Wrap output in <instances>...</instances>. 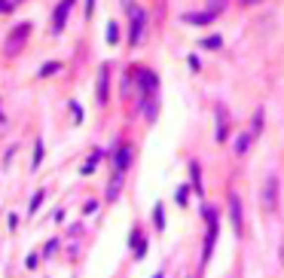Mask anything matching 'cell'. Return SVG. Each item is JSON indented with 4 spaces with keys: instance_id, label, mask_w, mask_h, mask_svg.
<instances>
[{
    "instance_id": "cell-1",
    "label": "cell",
    "mask_w": 284,
    "mask_h": 278,
    "mask_svg": "<svg viewBox=\"0 0 284 278\" xmlns=\"http://www.w3.org/2000/svg\"><path fill=\"white\" fill-rule=\"evenodd\" d=\"M202 211H205V220H208V227H211V230H208V235H205V251H202V266H205L208 260H211V254H214L217 232H220V220H217V211H214L211 205H205Z\"/></svg>"
},
{
    "instance_id": "cell-2",
    "label": "cell",
    "mask_w": 284,
    "mask_h": 278,
    "mask_svg": "<svg viewBox=\"0 0 284 278\" xmlns=\"http://www.w3.org/2000/svg\"><path fill=\"white\" fill-rule=\"evenodd\" d=\"M129 15H132V34H129V43H132V46H138V43H141V37H144V22H147V12L141 9V6H138V9L132 6V9H129Z\"/></svg>"
},
{
    "instance_id": "cell-3",
    "label": "cell",
    "mask_w": 284,
    "mask_h": 278,
    "mask_svg": "<svg viewBox=\"0 0 284 278\" xmlns=\"http://www.w3.org/2000/svg\"><path fill=\"white\" fill-rule=\"evenodd\" d=\"M275 202H278V178L269 175V178H266V186H263V205H266V211H272Z\"/></svg>"
},
{
    "instance_id": "cell-4",
    "label": "cell",
    "mask_w": 284,
    "mask_h": 278,
    "mask_svg": "<svg viewBox=\"0 0 284 278\" xmlns=\"http://www.w3.org/2000/svg\"><path fill=\"white\" fill-rule=\"evenodd\" d=\"M70 6H74V0H61V3L55 6V19H52V34H61L64 31V22L70 15Z\"/></svg>"
},
{
    "instance_id": "cell-5",
    "label": "cell",
    "mask_w": 284,
    "mask_h": 278,
    "mask_svg": "<svg viewBox=\"0 0 284 278\" xmlns=\"http://www.w3.org/2000/svg\"><path fill=\"white\" fill-rule=\"evenodd\" d=\"M138 86L144 89V95H156V89H159V80H156V74H153V71H147V67H141V71H138Z\"/></svg>"
},
{
    "instance_id": "cell-6",
    "label": "cell",
    "mask_w": 284,
    "mask_h": 278,
    "mask_svg": "<svg viewBox=\"0 0 284 278\" xmlns=\"http://www.w3.org/2000/svg\"><path fill=\"white\" fill-rule=\"evenodd\" d=\"M214 113H217V141H226V138H229V113H226V107H223V104H217V107H214Z\"/></svg>"
},
{
    "instance_id": "cell-7",
    "label": "cell",
    "mask_w": 284,
    "mask_h": 278,
    "mask_svg": "<svg viewBox=\"0 0 284 278\" xmlns=\"http://www.w3.org/2000/svg\"><path fill=\"white\" fill-rule=\"evenodd\" d=\"M107 86H110V64H101V71H98V104H107Z\"/></svg>"
},
{
    "instance_id": "cell-8",
    "label": "cell",
    "mask_w": 284,
    "mask_h": 278,
    "mask_svg": "<svg viewBox=\"0 0 284 278\" xmlns=\"http://www.w3.org/2000/svg\"><path fill=\"white\" fill-rule=\"evenodd\" d=\"M229 217H233V227H236V232H241V227H244V217H241V199H238V196H233V199H229Z\"/></svg>"
},
{
    "instance_id": "cell-9",
    "label": "cell",
    "mask_w": 284,
    "mask_h": 278,
    "mask_svg": "<svg viewBox=\"0 0 284 278\" xmlns=\"http://www.w3.org/2000/svg\"><path fill=\"white\" fill-rule=\"evenodd\" d=\"M181 22H187V25H211L214 22V12H184L181 15Z\"/></svg>"
},
{
    "instance_id": "cell-10",
    "label": "cell",
    "mask_w": 284,
    "mask_h": 278,
    "mask_svg": "<svg viewBox=\"0 0 284 278\" xmlns=\"http://www.w3.org/2000/svg\"><path fill=\"white\" fill-rule=\"evenodd\" d=\"M28 31H31V25H19V34H12V37L6 40V55H9V52H12V46L19 49V46L25 43V37H28Z\"/></svg>"
},
{
    "instance_id": "cell-11",
    "label": "cell",
    "mask_w": 284,
    "mask_h": 278,
    "mask_svg": "<svg viewBox=\"0 0 284 278\" xmlns=\"http://www.w3.org/2000/svg\"><path fill=\"white\" fill-rule=\"evenodd\" d=\"M132 254H135L138 260H141V257H144V254H147V238H144V235H141L138 230L132 232Z\"/></svg>"
},
{
    "instance_id": "cell-12",
    "label": "cell",
    "mask_w": 284,
    "mask_h": 278,
    "mask_svg": "<svg viewBox=\"0 0 284 278\" xmlns=\"http://www.w3.org/2000/svg\"><path fill=\"white\" fill-rule=\"evenodd\" d=\"M189 175H192V189L202 196L205 193V184H202V165L199 162H189Z\"/></svg>"
},
{
    "instance_id": "cell-13",
    "label": "cell",
    "mask_w": 284,
    "mask_h": 278,
    "mask_svg": "<svg viewBox=\"0 0 284 278\" xmlns=\"http://www.w3.org/2000/svg\"><path fill=\"white\" fill-rule=\"evenodd\" d=\"M129 165H132V147H122V150L116 153V168H119V171H126Z\"/></svg>"
},
{
    "instance_id": "cell-14",
    "label": "cell",
    "mask_w": 284,
    "mask_h": 278,
    "mask_svg": "<svg viewBox=\"0 0 284 278\" xmlns=\"http://www.w3.org/2000/svg\"><path fill=\"white\" fill-rule=\"evenodd\" d=\"M119 186H122V171L116 168V175H113V181H110V186H107V199H116V196H119Z\"/></svg>"
},
{
    "instance_id": "cell-15",
    "label": "cell",
    "mask_w": 284,
    "mask_h": 278,
    "mask_svg": "<svg viewBox=\"0 0 284 278\" xmlns=\"http://www.w3.org/2000/svg\"><path fill=\"white\" fill-rule=\"evenodd\" d=\"M153 223H156V230H165V208L162 205L153 208Z\"/></svg>"
},
{
    "instance_id": "cell-16",
    "label": "cell",
    "mask_w": 284,
    "mask_h": 278,
    "mask_svg": "<svg viewBox=\"0 0 284 278\" xmlns=\"http://www.w3.org/2000/svg\"><path fill=\"white\" fill-rule=\"evenodd\" d=\"M58 71H61V61H49V64L40 67V80H43V77H52V74H58Z\"/></svg>"
},
{
    "instance_id": "cell-17",
    "label": "cell",
    "mask_w": 284,
    "mask_h": 278,
    "mask_svg": "<svg viewBox=\"0 0 284 278\" xmlns=\"http://www.w3.org/2000/svg\"><path fill=\"white\" fill-rule=\"evenodd\" d=\"M174 202H177V205H187V202H189V186H187V184H181V186H177Z\"/></svg>"
},
{
    "instance_id": "cell-18",
    "label": "cell",
    "mask_w": 284,
    "mask_h": 278,
    "mask_svg": "<svg viewBox=\"0 0 284 278\" xmlns=\"http://www.w3.org/2000/svg\"><path fill=\"white\" fill-rule=\"evenodd\" d=\"M233 147H236V153H247V147H251V135H238Z\"/></svg>"
},
{
    "instance_id": "cell-19",
    "label": "cell",
    "mask_w": 284,
    "mask_h": 278,
    "mask_svg": "<svg viewBox=\"0 0 284 278\" xmlns=\"http://www.w3.org/2000/svg\"><path fill=\"white\" fill-rule=\"evenodd\" d=\"M43 153H46V147H43V141H37V144H34V165H31V168H40Z\"/></svg>"
},
{
    "instance_id": "cell-20",
    "label": "cell",
    "mask_w": 284,
    "mask_h": 278,
    "mask_svg": "<svg viewBox=\"0 0 284 278\" xmlns=\"http://www.w3.org/2000/svg\"><path fill=\"white\" fill-rule=\"evenodd\" d=\"M43 199H46L43 189H40V193H34V199H31V205H28V211H31V214H37V208L43 205Z\"/></svg>"
},
{
    "instance_id": "cell-21",
    "label": "cell",
    "mask_w": 284,
    "mask_h": 278,
    "mask_svg": "<svg viewBox=\"0 0 284 278\" xmlns=\"http://www.w3.org/2000/svg\"><path fill=\"white\" fill-rule=\"evenodd\" d=\"M98 159H101V153H98V150H95V153H92V156H89V162H86V165H83V175H89V171H95V165H98Z\"/></svg>"
},
{
    "instance_id": "cell-22",
    "label": "cell",
    "mask_w": 284,
    "mask_h": 278,
    "mask_svg": "<svg viewBox=\"0 0 284 278\" xmlns=\"http://www.w3.org/2000/svg\"><path fill=\"white\" fill-rule=\"evenodd\" d=\"M116 40H119V25L107 22V43H116Z\"/></svg>"
},
{
    "instance_id": "cell-23",
    "label": "cell",
    "mask_w": 284,
    "mask_h": 278,
    "mask_svg": "<svg viewBox=\"0 0 284 278\" xmlns=\"http://www.w3.org/2000/svg\"><path fill=\"white\" fill-rule=\"evenodd\" d=\"M220 43H223V40L217 37V34H214V37H205V40H202V46H205V49H220Z\"/></svg>"
},
{
    "instance_id": "cell-24",
    "label": "cell",
    "mask_w": 284,
    "mask_h": 278,
    "mask_svg": "<svg viewBox=\"0 0 284 278\" xmlns=\"http://www.w3.org/2000/svg\"><path fill=\"white\" fill-rule=\"evenodd\" d=\"M260 132H263V110L254 113V129H251V135H260Z\"/></svg>"
},
{
    "instance_id": "cell-25",
    "label": "cell",
    "mask_w": 284,
    "mask_h": 278,
    "mask_svg": "<svg viewBox=\"0 0 284 278\" xmlns=\"http://www.w3.org/2000/svg\"><path fill=\"white\" fill-rule=\"evenodd\" d=\"M83 211H86V214H95V211H98V202H95V199H89V202L83 205Z\"/></svg>"
},
{
    "instance_id": "cell-26",
    "label": "cell",
    "mask_w": 284,
    "mask_h": 278,
    "mask_svg": "<svg viewBox=\"0 0 284 278\" xmlns=\"http://www.w3.org/2000/svg\"><path fill=\"white\" fill-rule=\"evenodd\" d=\"M55 248H58V238H52L49 245H46V251H43V254H46V257H52V254H55Z\"/></svg>"
},
{
    "instance_id": "cell-27",
    "label": "cell",
    "mask_w": 284,
    "mask_h": 278,
    "mask_svg": "<svg viewBox=\"0 0 284 278\" xmlns=\"http://www.w3.org/2000/svg\"><path fill=\"white\" fill-rule=\"evenodd\" d=\"M15 6V0H0V12H9Z\"/></svg>"
},
{
    "instance_id": "cell-28",
    "label": "cell",
    "mask_w": 284,
    "mask_h": 278,
    "mask_svg": "<svg viewBox=\"0 0 284 278\" xmlns=\"http://www.w3.org/2000/svg\"><path fill=\"white\" fill-rule=\"evenodd\" d=\"M9 230H12V232L19 230V214H9Z\"/></svg>"
},
{
    "instance_id": "cell-29",
    "label": "cell",
    "mask_w": 284,
    "mask_h": 278,
    "mask_svg": "<svg viewBox=\"0 0 284 278\" xmlns=\"http://www.w3.org/2000/svg\"><path fill=\"white\" fill-rule=\"evenodd\" d=\"M70 110H74V119H83V110H80V104H70Z\"/></svg>"
},
{
    "instance_id": "cell-30",
    "label": "cell",
    "mask_w": 284,
    "mask_h": 278,
    "mask_svg": "<svg viewBox=\"0 0 284 278\" xmlns=\"http://www.w3.org/2000/svg\"><path fill=\"white\" fill-rule=\"evenodd\" d=\"M95 12V0H86V15H92Z\"/></svg>"
},
{
    "instance_id": "cell-31",
    "label": "cell",
    "mask_w": 284,
    "mask_h": 278,
    "mask_svg": "<svg viewBox=\"0 0 284 278\" xmlns=\"http://www.w3.org/2000/svg\"><path fill=\"white\" fill-rule=\"evenodd\" d=\"M135 3H132V0H122V9H132Z\"/></svg>"
},
{
    "instance_id": "cell-32",
    "label": "cell",
    "mask_w": 284,
    "mask_h": 278,
    "mask_svg": "<svg viewBox=\"0 0 284 278\" xmlns=\"http://www.w3.org/2000/svg\"><path fill=\"white\" fill-rule=\"evenodd\" d=\"M244 3H257V0H244Z\"/></svg>"
},
{
    "instance_id": "cell-33",
    "label": "cell",
    "mask_w": 284,
    "mask_h": 278,
    "mask_svg": "<svg viewBox=\"0 0 284 278\" xmlns=\"http://www.w3.org/2000/svg\"><path fill=\"white\" fill-rule=\"evenodd\" d=\"M15 3H22V0H15Z\"/></svg>"
}]
</instances>
